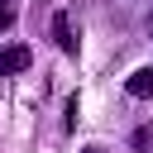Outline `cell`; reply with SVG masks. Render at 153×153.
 I'll return each mask as SVG.
<instances>
[{
  "label": "cell",
  "mask_w": 153,
  "mask_h": 153,
  "mask_svg": "<svg viewBox=\"0 0 153 153\" xmlns=\"http://www.w3.org/2000/svg\"><path fill=\"white\" fill-rule=\"evenodd\" d=\"M29 62H33V53H29L24 43L0 48V76H19V72H29Z\"/></svg>",
  "instance_id": "6da1fadb"
},
{
  "label": "cell",
  "mask_w": 153,
  "mask_h": 153,
  "mask_svg": "<svg viewBox=\"0 0 153 153\" xmlns=\"http://www.w3.org/2000/svg\"><path fill=\"white\" fill-rule=\"evenodd\" d=\"M124 91H129L134 100H153V67H139V72L124 81Z\"/></svg>",
  "instance_id": "7a4b0ae2"
},
{
  "label": "cell",
  "mask_w": 153,
  "mask_h": 153,
  "mask_svg": "<svg viewBox=\"0 0 153 153\" xmlns=\"http://www.w3.org/2000/svg\"><path fill=\"white\" fill-rule=\"evenodd\" d=\"M53 38H57V48H62V53H76V38H72V19H67V14H53Z\"/></svg>",
  "instance_id": "3957f363"
},
{
  "label": "cell",
  "mask_w": 153,
  "mask_h": 153,
  "mask_svg": "<svg viewBox=\"0 0 153 153\" xmlns=\"http://www.w3.org/2000/svg\"><path fill=\"white\" fill-rule=\"evenodd\" d=\"M10 24H14V5H10V0H0V29H10Z\"/></svg>",
  "instance_id": "277c9868"
},
{
  "label": "cell",
  "mask_w": 153,
  "mask_h": 153,
  "mask_svg": "<svg viewBox=\"0 0 153 153\" xmlns=\"http://www.w3.org/2000/svg\"><path fill=\"white\" fill-rule=\"evenodd\" d=\"M81 153H100V148H81Z\"/></svg>",
  "instance_id": "5b68a950"
},
{
  "label": "cell",
  "mask_w": 153,
  "mask_h": 153,
  "mask_svg": "<svg viewBox=\"0 0 153 153\" xmlns=\"http://www.w3.org/2000/svg\"><path fill=\"white\" fill-rule=\"evenodd\" d=\"M148 33H153V14H148Z\"/></svg>",
  "instance_id": "8992f818"
},
{
  "label": "cell",
  "mask_w": 153,
  "mask_h": 153,
  "mask_svg": "<svg viewBox=\"0 0 153 153\" xmlns=\"http://www.w3.org/2000/svg\"><path fill=\"white\" fill-rule=\"evenodd\" d=\"M10 5H14V0H10Z\"/></svg>",
  "instance_id": "52a82bcc"
}]
</instances>
